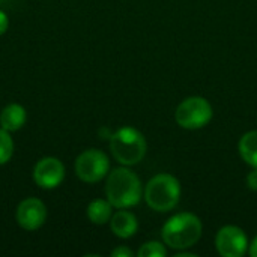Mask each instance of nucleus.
<instances>
[{
    "label": "nucleus",
    "instance_id": "f257e3e1",
    "mask_svg": "<svg viewBox=\"0 0 257 257\" xmlns=\"http://www.w3.org/2000/svg\"><path fill=\"white\" fill-rule=\"evenodd\" d=\"M143 196V188L139 176L126 166L108 172L105 182V197L117 209L136 206Z\"/></svg>",
    "mask_w": 257,
    "mask_h": 257
},
{
    "label": "nucleus",
    "instance_id": "f03ea898",
    "mask_svg": "<svg viewBox=\"0 0 257 257\" xmlns=\"http://www.w3.org/2000/svg\"><path fill=\"white\" fill-rule=\"evenodd\" d=\"M202 221L191 212L173 215L163 226V241L173 250H187L193 247L202 236Z\"/></svg>",
    "mask_w": 257,
    "mask_h": 257
},
{
    "label": "nucleus",
    "instance_id": "7ed1b4c3",
    "mask_svg": "<svg viewBox=\"0 0 257 257\" xmlns=\"http://www.w3.org/2000/svg\"><path fill=\"white\" fill-rule=\"evenodd\" d=\"M146 149L145 136L133 126H122L110 136V151L122 166L139 164L145 158Z\"/></svg>",
    "mask_w": 257,
    "mask_h": 257
},
{
    "label": "nucleus",
    "instance_id": "20e7f679",
    "mask_svg": "<svg viewBox=\"0 0 257 257\" xmlns=\"http://www.w3.org/2000/svg\"><path fill=\"white\" fill-rule=\"evenodd\" d=\"M143 197L151 209L157 212H169L179 203L181 184L173 175H155L146 184Z\"/></svg>",
    "mask_w": 257,
    "mask_h": 257
},
{
    "label": "nucleus",
    "instance_id": "39448f33",
    "mask_svg": "<svg viewBox=\"0 0 257 257\" xmlns=\"http://www.w3.org/2000/svg\"><path fill=\"white\" fill-rule=\"evenodd\" d=\"M175 119L181 128L200 130L211 122L212 105L206 98L190 96L178 105L175 111Z\"/></svg>",
    "mask_w": 257,
    "mask_h": 257
},
{
    "label": "nucleus",
    "instance_id": "423d86ee",
    "mask_svg": "<svg viewBox=\"0 0 257 257\" xmlns=\"http://www.w3.org/2000/svg\"><path fill=\"white\" fill-rule=\"evenodd\" d=\"M75 175L86 184H95L107 178L110 172V160L99 149H86L75 160Z\"/></svg>",
    "mask_w": 257,
    "mask_h": 257
},
{
    "label": "nucleus",
    "instance_id": "0eeeda50",
    "mask_svg": "<svg viewBox=\"0 0 257 257\" xmlns=\"http://www.w3.org/2000/svg\"><path fill=\"white\" fill-rule=\"evenodd\" d=\"M65 166L56 157H44L33 167V181L42 190H54L65 179Z\"/></svg>",
    "mask_w": 257,
    "mask_h": 257
},
{
    "label": "nucleus",
    "instance_id": "6e6552de",
    "mask_svg": "<svg viewBox=\"0 0 257 257\" xmlns=\"http://www.w3.org/2000/svg\"><path fill=\"white\" fill-rule=\"evenodd\" d=\"M47 215H48L47 206L41 199L27 197V199L21 200L20 205L17 206L15 220L21 229H24L27 232H33L45 224Z\"/></svg>",
    "mask_w": 257,
    "mask_h": 257
},
{
    "label": "nucleus",
    "instance_id": "1a4fd4ad",
    "mask_svg": "<svg viewBox=\"0 0 257 257\" xmlns=\"http://www.w3.org/2000/svg\"><path fill=\"white\" fill-rule=\"evenodd\" d=\"M248 239L242 229L236 226H224L215 236V248L223 257H241L248 250Z\"/></svg>",
    "mask_w": 257,
    "mask_h": 257
},
{
    "label": "nucleus",
    "instance_id": "9d476101",
    "mask_svg": "<svg viewBox=\"0 0 257 257\" xmlns=\"http://www.w3.org/2000/svg\"><path fill=\"white\" fill-rule=\"evenodd\" d=\"M110 229L114 233V236H117L120 239H128L137 232L139 223H137V218L133 212L120 209L111 215Z\"/></svg>",
    "mask_w": 257,
    "mask_h": 257
},
{
    "label": "nucleus",
    "instance_id": "9b49d317",
    "mask_svg": "<svg viewBox=\"0 0 257 257\" xmlns=\"http://www.w3.org/2000/svg\"><path fill=\"white\" fill-rule=\"evenodd\" d=\"M26 120H27V111L18 102L8 104L0 113V126L9 133L20 131L26 125Z\"/></svg>",
    "mask_w": 257,
    "mask_h": 257
},
{
    "label": "nucleus",
    "instance_id": "f8f14e48",
    "mask_svg": "<svg viewBox=\"0 0 257 257\" xmlns=\"http://www.w3.org/2000/svg\"><path fill=\"white\" fill-rule=\"evenodd\" d=\"M86 214L90 223L101 226L110 223L113 215V205L107 199H95L89 203Z\"/></svg>",
    "mask_w": 257,
    "mask_h": 257
},
{
    "label": "nucleus",
    "instance_id": "ddd939ff",
    "mask_svg": "<svg viewBox=\"0 0 257 257\" xmlns=\"http://www.w3.org/2000/svg\"><path fill=\"white\" fill-rule=\"evenodd\" d=\"M238 149L241 158L253 169H257V131L245 133L239 140Z\"/></svg>",
    "mask_w": 257,
    "mask_h": 257
},
{
    "label": "nucleus",
    "instance_id": "4468645a",
    "mask_svg": "<svg viewBox=\"0 0 257 257\" xmlns=\"http://www.w3.org/2000/svg\"><path fill=\"white\" fill-rule=\"evenodd\" d=\"M14 155V140L11 133L0 126V166H5L11 161Z\"/></svg>",
    "mask_w": 257,
    "mask_h": 257
},
{
    "label": "nucleus",
    "instance_id": "2eb2a0df",
    "mask_svg": "<svg viewBox=\"0 0 257 257\" xmlns=\"http://www.w3.org/2000/svg\"><path fill=\"white\" fill-rule=\"evenodd\" d=\"M167 250L161 242L157 241H149L145 242L140 250H139V257H166Z\"/></svg>",
    "mask_w": 257,
    "mask_h": 257
},
{
    "label": "nucleus",
    "instance_id": "dca6fc26",
    "mask_svg": "<svg viewBox=\"0 0 257 257\" xmlns=\"http://www.w3.org/2000/svg\"><path fill=\"white\" fill-rule=\"evenodd\" d=\"M134 253L128 248V247H117L111 251V257H133Z\"/></svg>",
    "mask_w": 257,
    "mask_h": 257
},
{
    "label": "nucleus",
    "instance_id": "f3484780",
    "mask_svg": "<svg viewBox=\"0 0 257 257\" xmlns=\"http://www.w3.org/2000/svg\"><path fill=\"white\" fill-rule=\"evenodd\" d=\"M247 185H248L250 190L257 191V169L251 170V172L247 175Z\"/></svg>",
    "mask_w": 257,
    "mask_h": 257
},
{
    "label": "nucleus",
    "instance_id": "a211bd4d",
    "mask_svg": "<svg viewBox=\"0 0 257 257\" xmlns=\"http://www.w3.org/2000/svg\"><path fill=\"white\" fill-rule=\"evenodd\" d=\"M8 27H9V18H8V15L0 9V36H2L3 33L8 32Z\"/></svg>",
    "mask_w": 257,
    "mask_h": 257
},
{
    "label": "nucleus",
    "instance_id": "6ab92c4d",
    "mask_svg": "<svg viewBox=\"0 0 257 257\" xmlns=\"http://www.w3.org/2000/svg\"><path fill=\"white\" fill-rule=\"evenodd\" d=\"M248 253H250V256L251 257H257V236L253 239V242L250 244Z\"/></svg>",
    "mask_w": 257,
    "mask_h": 257
},
{
    "label": "nucleus",
    "instance_id": "aec40b11",
    "mask_svg": "<svg viewBox=\"0 0 257 257\" xmlns=\"http://www.w3.org/2000/svg\"><path fill=\"white\" fill-rule=\"evenodd\" d=\"M196 254H193V253H188V251H184V253H178L176 257H194Z\"/></svg>",
    "mask_w": 257,
    "mask_h": 257
}]
</instances>
